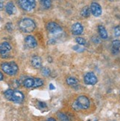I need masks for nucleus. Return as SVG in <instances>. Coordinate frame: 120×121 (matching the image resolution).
<instances>
[{
    "label": "nucleus",
    "mask_w": 120,
    "mask_h": 121,
    "mask_svg": "<svg viewBox=\"0 0 120 121\" xmlns=\"http://www.w3.org/2000/svg\"><path fill=\"white\" fill-rule=\"evenodd\" d=\"M20 30L24 32H31L36 28V24L30 18H24L20 21L19 22Z\"/></svg>",
    "instance_id": "f257e3e1"
},
{
    "label": "nucleus",
    "mask_w": 120,
    "mask_h": 121,
    "mask_svg": "<svg viewBox=\"0 0 120 121\" xmlns=\"http://www.w3.org/2000/svg\"><path fill=\"white\" fill-rule=\"evenodd\" d=\"M1 68L5 73L10 76L16 74L18 70V65L13 62H11L10 63L4 62L1 65Z\"/></svg>",
    "instance_id": "f03ea898"
},
{
    "label": "nucleus",
    "mask_w": 120,
    "mask_h": 121,
    "mask_svg": "<svg viewBox=\"0 0 120 121\" xmlns=\"http://www.w3.org/2000/svg\"><path fill=\"white\" fill-rule=\"evenodd\" d=\"M11 50V46L8 42H3L0 44V54L2 57H8V54Z\"/></svg>",
    "instance_id": "7ed1b4c3"
},
{
    "label": "nucleus",
    "mask_w": 120,
    "mask_h": 121,
    "mask_svg": "<svg viewBox=\"0 0 120 121\" xmlns=\"http://www.w3.org/2000/svg\"><path fill=\"white\" fill-rule=\"evenodd\" d=\"M77 104H79L80 107L81 108V109H86L90 106V101L89 99L85 95H80L77 98Z\"/></svg>",
    "instance_id": "20e7f679"
},
{
    "label": "nucleus",
    "mask_w": 120,
    "mask_h": 121,
    "mask_svg": "<svg viewBox=\"0 0 120 121\" xmlns=\"http://www.w3.org/2000/svg\"><path fill=\"white\" fill-rule=\"evenodd\" d=\"M84 82L86 84L88 85H94L97 82V78L94 73H87L84 76Z\"/></svg>",
    "instance_id": "39448f33"
},
{
    "label": "nucleus",
    "mask_w": 120,
    "mask_h": 121,
    "mask_svg": "<svg viewBox=\"0 0 120 121\" xmlns=\"http://www.w3.org/2000/svg\"><path fill=\"white\" fill-rule=\"evenodd\" d=\"M47 30L49 33L51 34H57L60 32H61L62 29L61 27L55 22H49L46 25Z\"/></svg>",
    "instance_id": "423d86ee"
},
{
    "label": "nucleus",
    "mask_w": 120,
    "mask_h": 121,
    "mask_svg": "<svg viewBox=\"0 0 120 121\" xmlns=\"http://www.w3.org/2000/svg\"><path fill=\"white\" fill-rule=\"evenodd\" d=\"M91 9V13L93 14L95 17H99L101 16L102 14V8L101 6L97 2H93L91 4L90 7Z\"/></svg>",
    "instance_id": "0eeeda50"
},
{
    "label": "nucleus",
    "mask_w": 120,
    "mask_h": 121,
    "mask_svg": "<svg viewBox=\"0 0 120 121\" xmlns=\"http://www.w3.org/2000/svg\"><path fill=\"white\" fill-rule=\"evenodd\" d=\"M24 96L22 92L15 90V91H13L11 101L15 103H22L24 101Z\"/></svg>",
    "instance_id": "6e6552de"
},
{
    "label": "nucleus",
    "mask_w": 120,
    "mask_h": 121,
    "mask_svg": "<svg viewBox=\"0 0 120 121\" xmlns=\"http://www.w3.org/2000/svg\"><path fill=\"white\" fill-rule=\"evenodd\" d=\"M25 43H26L27 46L29 48H31L36 47L37 44H38L36 38H35L33 36H32V35H28V36L26 37Z\"/></svg>",
    "instance_id": "1a4fd4ad"
},
{
    "label": "nucleus",
    "mask_w": 120,
    "mask_h": 121,
    "mask_svg": "<svg viewBox=\"0 0 120 121\" xmlns=\"http://www.w3.org/2000/svg\"><path fill=\"white\" fill-rule=\"evenodd\" d=\"M72 33L75 35H80L83 33V27L81 24L80 23H75L73 24L72 27Z\"/></svg>",
    "instance_id": "9d476101"
},
{
    "label": "nucleus",
    "mask_w": 120,
    "mask_h": 121,
    "mask_svg": "<svg viewBox=\"0 0 120 121\" xmlns=\"http://www.w3.org/2000/svg\"><path fill=\"white\" fill-rule=\"evenodd\" d=\"M18 2L21 8L25 11H31L33 9L27 0H18Z\"/></svg>",
    "instance_id": "9b49d317"
},
{
    "label": "nucleus",
    "mask_w": 120,
    "mask_h": 121,
    "mask_svg": "<svg viewBox=\"0 0 120 121\" xmlns=\"http://www.w3.org/2000/svg\"><path fill=\"white\" fill-rule=\"evenodd\" d=\"M31 64L35 68H41L42 65V61L41 57H39L38 56H34L31 60Z\"/></svg>",
    "instance_id": "f8f14e48"
},
{
    "label": "nucleus",
    "mask_w": 120,
    "mask_h": 121,
    "mask_svg": "<svg viewBox=\"0 0 120 121\" xmlns=\"http://www.w3.org/2000/svg\"><path fill=\"white\" fill-rule=\"evenodd\" d=\"M98 31H99V34H100V36L102 39L105 40L108 38L107 30L102 25H100L98 26Z\"/></svg>",
    "instance_id": "ddd939ff"
},
{
    "label": "nucleus",
    "mask_w": 120,
    "mask_h": 121,
    "mask_svg": "<svg viewBox=\"0 0 120 121\" xmlns=\"http://www.w3.org/2000/svg\"><path fill=\"white\" fill-rule=\"evenodd\" d=\"M5 10H6L7 13L9 14V15H13V14L15 13L16 8H15V6H14V4H13V2H8V4H6Z\"/></svg>",
    "instance_id": "4468645a"
},
{
    "label": "nucleus",
    "mask_w": 120,
    "mask_h": 121,
    "mask_svg": "<svg viewBox=\"0 0 120 121\" xmlns=\"http://www.w3.org/2000/svg\"><path fill=\"white\" fill-rule=\"evenodd\" d=\"M66 82L67 84L74 88H76L78 87V81L74 77H69L66 79Z\"/></svg>",
    "instance_id": "2eb2a0df"
},
{
    "label": "nucleus",
    "mask_w": 120,
    "mask_h": 121,
    "mask_svg": "<svg viewBox=\"0 0 120 121\" xmlns=\"http://www.w3.org/2000/svg\"><path fill=\"white\" fill-rule=\"evenodd\" d=\"M80 14L81 16L84 18H88L89 17L90 14H91V9L88 8V7H84V8L81 10L80 11Z\"/></svg>",
    "instance_id": "dca6fc26"
},
{
    "label": "nucleus",
    "mask_w": 120,
    "mask_h": 121,
    "mask_svg": "<svg viewBox=\"0 0 120 121\" xmlns=\"http://www.w3.org/2000/svg\"><path fill=\"white\" fill-rule=\"evenodd\" d=\"M33 85H34V79H32V78H27L24 82V86L27 88L33 87Z\"/></svg>",
    "instance_id": "f3484780"
},
{
    "label": "nucleus",
    "mask_w": 120,
    "mask_h": 121,
    "mask_svg": "<svg viewBox=\"0 0 120 121\" xmlns=\"http://www.w3.org/2000/svg\"><path fill=\"white\" fill-rule=\"evenodd\" d=\"M42 6L46 9H49L51 7V1L50 0H39Z\"/></svg>",
    "instance_id": "a211bd4d"
},
{
    "label": "nucleus",
    "mask_w": 120,
    "mask_h": 121,
    "mask_svg": "<svg viewBox=\"0 0 120 121\" xmlns=\"http://www.w3.org/2000/svg\"><path fill=\"white\" fill-rule=\"evenodd\" d=\"M44 84V82L42 79H39V78H36L34 79V85H33V87H38L42 86Z\"/></svg>",
    "instance_id": "6ab92c4d"
},
{
    "label": "nucleus",
    "mask_w": 120,
    "mask_h": 121,
    "mask_svg": "<svg viewBox=\"0 0 120 121\" xmlns=\"http://www.w3.org/2000/svg\"><path fill=\"white\" fill-rule=\"evenodd\" d=\"M13 90L9 89V90H7L5 92V98L8 99L9 101H11L12 100V96H13Z\"/></svg>",
    "instance_id": "aec40b11"
},
{
    "label": "nucleus",
    "mask_w": 120,
    "mask_h": 121,
    "mask_svg": "<svg viewBox=\"0 0 120 121\" xmlns=\"http://www.w3.org/2000/svg\"><path fill=\"white\" fill-rule=\"evenodd\" d=\"M58 118H59V120L60 121H69V117L66 115H65V114H63V113H58Z\"/></svg>",
    "instance_id": "412c9836"
},
{
    "label": "nucleus",
    "mask_w": 120,
    "mask_h": 121,
    "mask_svg": "<svg viewBox=\"0 0 120 121\" xmlns=\"http://www.w3.org/2000/svg\"><path fill=\"white\" fill-rule=\"evenodd\" d=\"M76 42L78 43V45H80V46H85L86 44V40L83 38H80V37L76 38Z\"/></svg>",
    "instance_id": "4be33fe9"
},
{
    "label": "nucleus",
    "mask_w": 120,
    "mask_h": 121,
    "mask_svg": "<svg viewBox=\"0 0 120 121\" xmlns=\"http://www.w3.org/2000/svg\"><path fill=\"white\" fill-rule=\"evenodd\" d=\"M50 70H49L48 68H46V67H44V68H43L41 69V73H42V75L43 76H49L50 75Z\"/></svg>",
    "instance_id": "5701e85b"
},
{
    "label": "nucleus",
    "mask_w": 120,
    "mask_h": 121,
    "mask_svg": "<svg viewBox=\"0 0 120 121\" xmlns=\"http://www.w3.org/2000/svg\"><path fill=\"white\" fill-rule=\"evenodd\" d=\"M112 45H113V48H114L119 49L120 48V40H114L112 42Z\"/></svg>",
    "instance_id": "b1692460"
},
{
    "label": "nucleus",
    "mask_w": 120,
    "mask_h": 121,
    "mask_svg": "<svg viewBox=\"0 0 120 121\" xmlns=\"http://www.w3.org/2000/svg\"><path fill=\"white\" fill-rule=\"evenodd\" d=\"M73 49L74 51H77V52H82L84 51V48L83 47L80 46V45H77V46H74L73 47Z\"/></svg>",
    "instance_id": "393cba45"
},
{
    "label": "nucleus",
    "mask_w": 120,
    "mask_h": 121,
    "mask_svg": "<svg viewBox=\"0 0 120 121\" xmlns=\"http://www.w3.org/2000/svg\"><path fill=\"white\" fill-rule=\"evenodd\" d=\"M114 35L116 37L120 36V26H117L114 28Z\"/></svg>",
    "instance_id": "a878e982"
},
{
    "label": "nucleus",
    "mask_w": 120,
    "mask_h": 121,
    "mask_svg": "<svg viewBox=\"0 0 120 121\" xmlns=\"http://www.w3.org/2000/svg\"><path fill=\"white\" fill-rule=\"evenodd\" d=\"M72 107H73L74 109H75V110H77V111H78V110H80V109H81V108L80 107L79 104H77V101H74V102L72 104Z\"/></svg>",
    "instance_id": "bb28decb"
},
{
    "label": "nucleus",
    "mask_w": 120,
    "mask_h": 121,
    "mask_svg": "<svg viewBox=\"0 0 120 121\" xmlns=\"http://www.w3.org/2000/svg\"><path fill=\"white\" fill-rule=\"evenodd\" d=\"M6 29L8 31H12L13 30V24L11 23H8L6 24Z\"/></svg>",
    "instance_id": "cd10ccee"
},
{
    "label": "nucleus",
    "mask_w": 120,
    "mask_h": 121,
    "mask_svg": "<svg viewBox=\"0 0 120 121\" xmlns=\"http://www.w3.org/2000/svg\"><path fill=\"white\" fill-rule=\"evenodd\" d=\"M28 2L30 3V4L31 5V7L32 8H35V7H36V0H27Z\"/></svg>",
    "instance_id": "c85d7f7f"
},
{
    "label": "nucleus",
    "mask_w": 120,
    "mask_h": 121,
    "mask_svg": "<svg viewBox=\"0 0 120 121\" xmlns=\"http://www.w3.org/2000/svg\"><path fill=\"white\" fill-rule=\"evenodd\" d=\"M38 105H39V107L41 109H43V108H45L46 106V104L44 102H39L38 103Z\"/></svg>",
    "instance_id": "c756f323"
},
{
    "label": "nucleus",
    "mask_w": 120,
    "mask_h": 121,
    "mask_svg": "<svg viewBox=\"0 0 120 121\" xmlns=\"http://www.w3.org/2000/svg\"><path fill=\"white\" fill-rule=\"evenodd\" d=\"M4 8V4H3V1L0 0V10H2Z\"/></svg>",
    "instance_id": "7c9ffc66"
},
{
    "label": "nucleus",
    "mask_w": 120,
    "mask_h": 121,
    "mask_svg": "<svg viewBox=\"0 0 120 121\" xmlns=\"http://www.w3.org/2000/svg\"><path fill=\"white\" fill-rule=\"evenodd\" d=\"M55 87H54V85L52 84H49V89H50V90H55Z\"/></svg>",
    "instance_id": "2f4dec72"
},
{
    "label": "nucleus",
    "mask_w": 120,
    "mask_h": 121,
    "mask_svg": "<svg viewBox=\"0 0 120 121\" xmlns=\"http://www.w3.org/2000/svg\"><path fill=\"white\" fill-rule=\"evenodd\" d=\"M47 121H56V120L55 118H52V117H50L47 120Z\"/></svg>",
    "instance_id": "473e14b6"
},
{
    "label": "nucleus",
    "mask_w": 120,
    "mask_h": 121,
    "mask_svg": "<svg viewBox=\"0 0 120 121\" xmlns=\"http://www.w3.org/2000/svg\"><path fill=\"white\" fill-rule=\"evenodd\" d=\"M2 79H3V75L1 72H0V81H2Z\"/></svg>",
    "instance_id": "72a5a7b5"
},
{
    "label": "nucleus",
    "mask_w": 120,
    "mask_h": 121,
    "mask_svg": "<svg viewBox=\"0 0 120 121\" xmlns=\"http://www.w3.org/2000/svg\"><path fill=\"white\" fill-rule=\"evenodd\" d=\"M110 1H114V0H110Z\"/></svg>",
    "instance_id": "f704fd0d"
},
{
    "label": "nucleus",
    "mask_w": 120,
    "mask_h": 121,
    "mask_svg": "<svg viewBox=\"0 0 120 121\" xmlns=\"http://www.w3.org/2000/svg\"><path fill=\"white\" fill-rule=\"evenodd\" d=\"M88 121H91V120H88Z\"/></svg>",
    "instance_id": "c9c22d12"
}]
</instances>
